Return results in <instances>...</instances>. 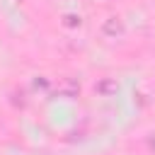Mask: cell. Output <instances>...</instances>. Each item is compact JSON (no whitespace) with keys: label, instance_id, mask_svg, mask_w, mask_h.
Here are the masks:
<instances>
[{"label":"cell","instance_id":"1","mask_svg":"<svg viewBox=\"0 0 155 155\" xmlns=\"http://www.w3.org/2000/svg\"><path fill=\"white\" fill-rule=\"evenodd\" d=\"M121 31H124V27H121L119 17H109V19L102 24V34H104V36H116V34H121Z\"/></svg>","mask_w":155,"mask_h":155}]
</instances>
